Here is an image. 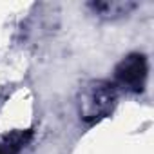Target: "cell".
Here are the masks:
<instances>
[{"mask_svg":"<svg viewBox=\"0 0 154 154\" xmlns=\"http://www.w3.org/2000/svg\"><path fill=\"white\" fill-rule=\"evenodd\" d=\"M76 105H78V116L84 123H98L109 118L116 109L118 89L112 82L91 80L80 89Z\"/></svg>","mask_w":154,"mask_h":154,"instance_id":"obj_1","label":"cell"},{"mask_svg":"<svg viewBox=\"0 0 154 154\" xmlns=\"http://www.w3.org/2000/svg\"><path fill=\"white\" fill-rule=\"evenodd\" d=\"M149 76V62L141 53H131L123 56L114 67V85L125 93L140 94L145 91Z\"/></svg>","mask_w":154,"mask_h":154,"instance_id":"obj_2","label":"cell"},{"mask_svg":"<svg viewBox=\"0 0 154 154\" xmlns=\"http://www.w3.org/2000/svg\"><path fill=\"white\" fill-rule=\"evenodd\" d=\"M136 2L132 0H96V2H89L87 8L103 20H116L122 17H127L132 9H136Z\"/></svg>","mask_w":154,"mask_h":154,"instance_id":"obj_3","label":"cell"},{"mask_svg":"<svg viewBox=\"0 0 154 154\" xmlns=\"http://www.w3.org/2000/svg\"><path fill=\"white\" fill-rule=\"evenodd\" d=\"M31 138V131H15L0 140V154H18Z\"/></svg>","mask_w":154,"mask_h":154,"instance_id":"obj_4","label":"cell"}]
</instances>
